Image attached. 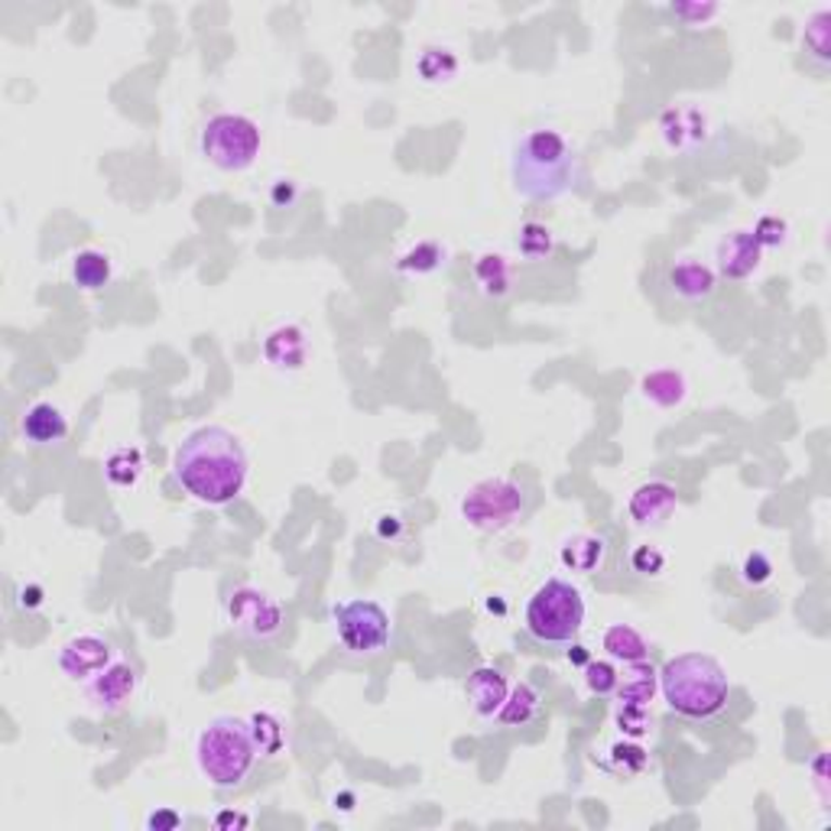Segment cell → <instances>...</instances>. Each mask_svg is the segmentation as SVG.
<instances>
[{"mask_svg":"<svg viewBox=\"0 0 831 831\" xmlns=\"http://www.w3.org/2000/svg\"><path fill=\"white\" fill-rule=\"evenodd\" d=\"M416 72L425 85H448L458 75V55L448 46H425L416 59Z\"/></svg>","mask_w":831,"mask_h":831,"instance_id":"484cf974","label":"cell"},{"mask_svg":"<svg viewBox=\"0 0 831 831\" xmlns=\"http://www.w3.org/2000/svg\"><path fill=\"white\" fill-rule=\"evenodd\" d=\"M539 712H542V695L536 692V686L516 682V686L507 692V699H503L500 712L494 715V721H497L500 728H526L529 721L539 718Z\"/></svg>","mask_w":831,"mask_h":831,"instance_id":"d6986e66","label":"cell"},{"mask_svg":"<svg viewBox=\"0 0 831 831\" xmlns=\"http://www.w3.org/2000/svg\"><path fill=\"white\" fill-rule=\"evenodd\" d=\"M445 260H448V251H445L438 241H419L407 254H400L397 270H400V273H410V277H425V273L442 270Z\"/></svg>","mask_w":831,"mask_h":831,"instance_id":"83f0119b","label":"cell"},{"mask_svg":"<svg viewBox=\"0 0 831 831\" xmlns=\"http://www.w3.org/2000/svg\"><path fill=\"white\" fill-rule=\"evenodd\" d=\"M604 555H608V542H604V536H588V533L565 539V542H562V549H559L562 565H565V568H572V572H585V575L598 572V568L604 565Z\"/></svg>","mask_w":831,"mask_h":831,"instance_id":"44dd1931","label":"cell"},{"mask_svg":"<svg viewBox=\"0 0 831 831\" xmlns=\"http://www.w3.org/2000/svg\"><path fill=\"white\" fill-rule=\"evenodd\" d=\"M568 660H572L575 666H585V663H588V653H585V647H572V650H568Z\"/></svg>","mask_w":831,"mask_h":831,"instance_id":"ee69618b","label":"cell"},{"mask_svg":"<svg viewBox=\"0 0 831 831\" xmlns=\"http://www.w3.org/2000/svg\"><path fill=\"white\" fill-rule=\"evenodd\" d=\"M640 391H643V397H647L650 404H656V407H663V410L682 407V404H686V397H689V384H686V378H682L679 371H669V368L647 374V378H643V384H640Z\"/></svg>","mask_w":831,"mask_h":831,"instance_id":"d4e9b609","label":"cell"},{"mask_svg":"<svg viewBox=\"0 0 831 831\" xmlns=\"http://www.w3.org/2000/svg\"><path fill=\"white\" fill-rule=\"evenodd\" d=\"M656 692H660V673L650 666V660H640L627 666L614 695L617 702H627V705H650Z\"/></svg>","mask_w":831,"mask_h":831,"instance_id":"603a6c76","label":"cell"},{"mask_svg":"<svg viewBox=\"0 0 831 831\" xmlns=\"http://www.w3.org/2000/svg\"><path fill=\"white\" fill-rule=\"evenodd\" d=\"M335 803H342V809H345V813H351V809H355V796H351V793L335 796Z\"/></svg>","mask_w":831,"mask_h":831,"instance_id":"f6af8a7d","label":"cell"},{"mask_svg":"<svg viewBox=\"0 0 831 831\" xmlns=\"http://www.w3.org/2000/svg\"><path fill=\"white\" fill-rule=\"evenodd\" d=\"M20 432H23V438L29 445H59L68 435V419H65V413L55 404L39 400V404H33L23 413Z\"/></svg>","mask_w":831,"mask_h":831,"instance_id":"ac0fdd59","label":"cell"},{"mask_svg":"<svg viewBox=\"0 0 831 831\" xmlns=\"http://www.w3.org/2000/svg\"><path fill=\"white\" fill-rule=\"evenodd\" d=\"M251 819L247 816H231V813H221L218 819H215V826H247Z\"/></svg>","mask_w":831,"mask_h":831,"instance_id":"7bdbcfd3","label":"cell"},{"mask_svg":"<svg viewBox=\"0 0 831 831\" xmlns=\"http://www.w3.org/2000/svg\"><path fill=\"white\" fill-rule=\"evenodd\" d=\"M516 251L523 260H549L555 251V238L546 225L539 221H526L516 234Z\"/></svg>","mask_w":831,"mask_h":831,"instance_id":"f546056e","label":"cell"},{"mask_svg":"<svg viewBox=\"0 0 831 831\" xmlns=\"http://www.w3.org/2000/svg\"><path fill=\"white\" fill-rule=\"evenodd\" d=\"M676 507H679V490L669 481H647L627 500V513L637 526H663Z\"/></svg>","mask_w":831,"mask_h":831,"instance_id":"4fadbf2b","label":"cell"},{"mask_svg":"<svg viewBox=\"0 0 831 831\" xmlns=\"http://www.w3.org/2000/svg\"><path fill=\"white\" fill-rule=\"evenodd\" d=\"M140 689V669L114 660L104 673H98L91 682H85V699L91 705V712L98 715H117Z\"/></svg>","mask_w":831,"mask_h":831,"instance_id":"8fae6325","label":"cell"},{"mask_svg":"<svg viewBox=\"0 0 831 831\" xmlns=\"http://www.w3.org/2000/svg\"><path fill=\"white\" fill-rule=\"evenodd\" d=\"M617 682H621V676H617L614 663H604V660H588L585 663V686H588L591 695L608 699V695L617 692Z\"/></svg>","mask_w":831,"mask_h":831,"instance_id":"d6a6232c","label":"cell"},{"mask_svg":"<svg viewBox=\"0 0 831 831\" xmlns=\"http://www.w3.org/2000/svg\"><path fill=\"white\" fill-rule=\"evenodd\" d=\"M117 660V650L111 640L98 637V634H78L72 640L62 643L59 650V669L72 679V682H91L98 673H104L111 663Z\"/></svg>","mask_w":831,"mask_h":831,"instance_id":"30bf717a","label":"cell"},{"mask_svg":"<svg viewBox=\"0 0 831 831\" xmlns=\"http://www.w3.org/2000/svg\"><path fill=\"white\" fill-rule=\"evenodd\" d=\"M247 725H251V734H254V744H257V757H277L286 747L283 721L273 712H254L247 718Z\"/></svg>","mask_w":831,"mask_h":831,"instance_id":"4316f807","label":"cell"},{"mask_svg":"<svg viewBox=\"0 0 831 831\" xmlns=\"http://www.w3.org/2000/svg\"><path fill=\"white\" fill-rule=\"evenodd\" d=\"M513 186L529 202H555L585 182V163L565 133L552 127L529 130L510 159Z\"/></svg>","mask_w":831,"mask_h":831,"instance_id":"7a4b0ae2","label":"cell"},{"mask_svg":"<svg viewBox=\"0 0 831 831\" xmlns=\"http://www.w3.org/2000/svg\"><path fill=\"white\" fill-rule=\"evenodd\" d=\"M104 474L114 487H133L143 474V451L140 448H114L104 458Z\"/></svg>","mask_w":831,"mask_h":831,"instance_id":"f1b7e54d","label":"cell"},{"mask_svg":"<svg viewBox=\"0 0 831 831\" xmlns=\"http://www.w3.org/2000/svg\"><path fill=\"white\" fill-rule=\"evenodd\" d=\"M741 578H744L751 588L767 585V581L774 578V562H770V555H767V552H760V549L747 552V555H744V562H741Z\"/></svg>","mask_w":831,"mask_h":831,"instance_id":"d590c367","label":"cell"},{"mask_svg":"<svg viewBox=\"0 0 831 831\" xmlns=\"http://www.w3.org/2000/svg\"><path fill=\"white\" fill-rule=\"evenodd\" d=\"M601 647L608 650V656H611L614 663H624V666L640 663V660L650 656V643H647L643 634H640L637 627H630V624H611V627H604Z\"/></svg>","mask_w":831,"mask_h":831,"instance_id":"7402d4cb","label":"cell"},{"mask_svg":"<svg viewBox=\"0 0 831 831\" xmlns=\"http://www.w3.org/2000/svg\"><path fill=\"white\" fill-rule=\"evenodd\" d=\"M803 42H806V52L819 62V65H829L831 62V13L829 10H819L809 16L806 23V33H803Z\"/></svg>","mask_w":831,"mask_h":831,"instance_id":"4dcf8cb0","label":"cell"},{"mask_svg":"<svg viewBox=\"0 0 831 831\" xmlns=\"http://www.w3.org/2000/svg\"><path fill=\"white\" fill-rule=\"evenodd\" d=\"M614 721H617V728H621L624 738H643V734H650V728H653L650 705H627V702H617Z\"/></svg>","mask_w":831,"mask_h":831,"instance_id":"1f68e13d","label":"cell"},{"mask_svg":"<svg viewBox=\"0 0 831 831\" xmlns=\"http://www.w3.org/2000/svg\"><path fill=\"white\" fill-rule=\"evenodd\" d=\"M179 822H182V819H179L172 809H159V813H153V816L146 819V826H150V829H176Z\"/></svg>","mask_w":831,"mask_h":831,"instance_id":"ab89813d","label":"cell"},{"mask_svg":"<svg viewBox=\"0 0 831 831\" xmlns=\"http://www.w3.org/2000/svg\"><path fill=\"white\" fill-rule=\"evenodd\" d=\"M751 234L757 238V244H760L764 251H777V247L787 244L790 225H787L780 215H764V218H757V225L751 228Z\"/></svg>","mask_w":831,"mask_h":831,"instance_id":"e575fe53","label":"cell"},{"mask_svg":"<svg viewBox=\"0 0 831 831\" xmlns=\"http://www.w3.org/2000/svg\"><path fill=\"white\" fill-rule=\"evenodd\" d=\"M195 760L202 777L218 790H234L247 780L257 760V744L251 734V725L234 715L212 718L199 741H195Z\"/></svg>","mask_w":831,"mask_h":831,"instance_id":"277c9868","label":"cell"},{"mask_svg":"<svg viewBox=\"0 0 831 831\" xmlns=\"http://www.w3.org/2000/svg\"><path fill=\"white\" fill-rule=\"evenodd\" d=\"M39 604H42V588H39V585H26V588H20V608L36 611Z\"/></svg>","mask_w":831,"mask_h":831,"instance_id":"b9f144b4","label":"cell"},{"mask_svg":"<svg viewBox=\"0 0 831 831\" xmlns=\"http://www.w3.org/2000/svg\"><path fill=\"white\" fill-rule=\"evenodd\" d=\"M608 767L614 774H624V777H634L647 767V751L637 747V744H614L608 751Z\"/></svg>","mask_w":831,"mask_h":831,"instance_id":"836d02e7","label":"cell"},{"mask_svg":"<svg viewBox=\"0 0 831 831\" xmlns=\"http://www.w3.org/2000/svg\"><path fill=\"white\" fill-rule=\"evenodd\" d=\"M264 358L277 371H299L309 358V342L299 325H280L264 342Z\"/></svg>","mask_w":831,"mask_h":831,"instance_id":"e0dca14e","label":"cell"},{"mask_svg":"<svg viewBox=\"0 0 831 831\" xmlns=\"http://www.w3.org/2000/svg\"><path fill=\"white\" fill-rule=\"evenodd\" d=\"M669 13L682 26H705L712 16H718V3H673Z\"/></svg>","mask_w":831,"mask_h":831,"instance_id":"8d00e7d4","label":"cell"},{"mask_svg":"<svg viewBox=\"0 0 831 831\" xmlns=\"http://www.w3.org/2000/svg\"><path fill=\"white\" fill-rule=\"evenodd\" d=\"M111 277H114V267H111V257L104 251H91L88 247V251H78L72 257V280H75L78 290L98 293V290H104L111 283Z\"/></svg>","mask_w":831,"mask_h":831,"instance_id":"cb8c5ba5","label":"cell"},{"mask_svg":"<svg viewBox=\"0 0 831 831\" xmlns=\"http://www.w3.org/2000/svg\"><path fill=\"white\" fill-rule=\"evenodd\" d=\"M660 130H663V140L673 146V150H695L705 133H708V120L699 107H669L663 111L660 117Z\"/></svg>","mask_w":831,"mask_h":831,"instance_id":"2e32d148","label":"cell"},{"mask_svg":"<svg viewBox=\"0 0 831 831\" xmlns=\"http://www.w3.org/2000/svg\"><path fill=\"white\" fill-rule=\"evenodd\" d=\"M526 630L539 643L549 647H568L585 627V598L581 591L565 578L542 581L533 598L526 601Z\"/></svg>","mask_w":831,"mask_h":831,"instance_id":"5b68a950","label":"cell"},{"mask_svg":"<svg viewBox=\"0 0 831 831\" xmlns=\"http://www.w3.org/2000/svg\"><path fill=\"white\" fill-rule=\"evenodd\" d=\"M634 572H640V575H660L663 572V565H666V559H663V552L660 549H653V546H640L637 552H634Z\"/></svg>","mask_w":831,"mask_h":831,"instance_id":"74e56055","label":"cell"},{"mask_svg":"<svg viewBox=\"0 0 831 831\" xmlns=\"http://www.w3.org/2000/svg\"><path fill=\"white\" fill-rule=\"evenodd\" d=\"M660 692L676 715L705 721L725 712L731 695V679L715 656L679 653L660 669Z\"/></svg>","mask_w":831,"mask_h":831,"instance_id":"3957f363","label":"cell"},{"mask_svg":"<svg viewBox=\"0 0 831 831\" xmlns=\"http://www.w3.org/2000/svg\"><path fill=\"white\" fill-rule=\"evenodd\" d=\"M764 264V247L751 234V228L731 231L718 241L715 247V273L718 280H747L760 270Z\"/></svg>","mask_w":831,"mask_h":831,"instance_id":"7c38bea8","label":"cell"},{"mask_svg":"<svg viewBox=\"0 0 831 831\" xmlns=\"http://www.w3.org/2000/svg\"><path fill=\"white\" fill-rule=\"evenodd\" d=\"M225 617H228V624L241 637L260 640V643L280 637V630H283V608H280V601L273 595L254 588V585H241V588H234L225 598Z\"/></svg>","mask_w":831,"mask_h":831,"instance_id":"9c48e42d","label":"cell"},{"mask_svg":"<svg viewBox=\"0 0 831 831\" xmlns=\"http://www.w3.org/2000/svg\"><path fill=\"white\" fill-rule=\"evenodd\" d=\"M296 199H299V189H296L293 179H273V186H270V205L273 208H293Z\"/></svg>","mask_w":831,"mask_h":831,"instance_id":"f35d334b","label":"cell"},{"mask_svg":"<svg viewBox=\"0 0 831 831\" xmlns=\"http://www.w3.org/2000/svg\"><path fill=\"white\" fill-rule=\"evenodd\" d=\"M477 290L490 299H503L513 290V264L503 254H481L471 267Z\"/></svg>","mask_w":831,"mask_h":831,"instance_id":"ffe728a7","label":"cell"},{"mask_svg":"<svg viewBox=\"0 0 831 831\" xmlns=\"http://www.w3.org/2000/svg\"><path fill=\"white\" fill-rule=\"evenodd\" d=\"M669 280V290L673 296H679L682 303H705L715 296L718 290V273L715 267L695 260V257H686V260H676L666 273Z\"/></svg>","mask_w":831,"mask_h":831,"instance_id":"5bb4252c","label":"cell"},{"mask_svg":"<svg viewBox=\"0 0 831 831\" xmlns=\"http://www.w3.org/2000/svg\"><path fill=\"white\" fill-rule=\"evenodd\" d=\"M526 510V490L507 477H487L461 497V516L481 533H500Z\"/></svg>","mask_w":831,"mask_h":831,"instance_id":"52a82bcc","label":"cell"},{"mask_svg":"<svg viewBox=\"0 0 831 831\" xmlns=\"http://www.w3.org/2000/svg\"><path fill=\"white\" fill-rule=\"evenodd\" d=\"M487 611H497V614H503L507 608H503V601H500V598H490V601H487Z\"/></svg>","mask_w":831,"mask_h":831,"instance_id":"bcb514c9","label":"cell"},{"mask_svg":"<svg viewBox=\"0 0 831 831\" xmlns=\"http://www.w3.org/2000/svg\"><path fill=\"white\" fill-rule=\"evenodd\" d=\"M400 529H404L400 516H381V520H378V536H381V539H397Z\"/></svg>","mask_w":831,"mask_h":831,"instance_id":"60d3db41","label":"cell"},{"mask_svg":"<svg viewBox=\"0 0 831 831\" xmlns=\"http://www.w3.org/2000/svg\"><path fill=\"white\" fill-rule=\"evenodd\" d=\"M247 451L225 425H202L189 432L172 455V477L189 497L208 507H225L247 487Z\"/></svg>","mask_w":831,"mask_h":831,"instance_id":"6da1fadb","label":"cell"},{"mask_svg":"<svg viewBox=\"0 0 831 831\" xmlns=\"http://www.w3.org/2000/svg\"><path fill=\"white\" fill-rule=\"evenodd\" d=\"M332 621L338 630L342 647L351 656H378L387 650L391 643V614L384 611V604L371 601V598H351L332 608Z\"/></svg>","mask_w":831,"mask_h":831,"instance_id":"ba28073f","label":"cell"},{"mask_svg":"<svg viewBox=\"0 0 831 831\" xmlns=\"http://www.w3.org/2000/svg\"><path fill=\"white\" fill-rule=\"evenodd\" d=\"M202 156L221 172H241L254 166L264 146L260 127L244 114H215L202 127Z\"/></svg>","mask_w":831,"mask_h":831,"instance_id":"8992f818","label":"cell"},{"mask_svg":"<svg viewBox=\"0 0 831 831\" xmlns=\"http://www.w3.org/2000/svg\"><path fill=\"white\" fill-rule=\"evenodd\" d=\"M507 692H510L507 676H503L497 666H477V669L468 676V682H464V695H468L474 715L484 718V721H494V715L500 712Z\"/></svg>","mask_w":831,"mask_h":831,"instance_id":"9a60e30c","label":"cell"}]
</instances>
